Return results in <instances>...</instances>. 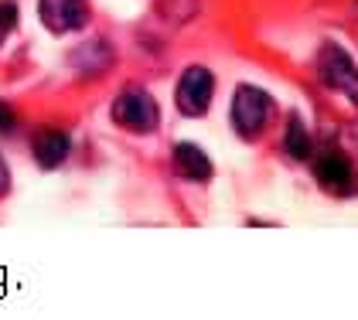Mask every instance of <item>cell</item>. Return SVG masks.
I'll use <instances>...</instances> for the list:
<instances>
[{"label": "cell", "instance_id": "6da1fadb", "mask_svg": "<svg viewBox=\"0 0 358 320\" xmlns=\"http://www.w3.org/2000/svg\"><path fill=\"white\" fill-rule=\"evenodd\" d=\"M232 130L243 136V140H259V136L270 130L276 116V103L270 92H263L259 85H239L236 96H232Z\"/></svg>", "mask_w": 358, "mask_h": 320}, {"label": "cell", "instance_id": "7a4b0ae2", "mask_svg": "<svg viewBox=\"0 0 358 320\" xmlns=\"http://www.w3.org/2000/svg\"><path fill=\"white\" fill-rule=\"evenodd\" d=\"M113 123L130 130V133H154L161 123V106L147 89L130 85L113 99Z\"/></svg>", "mask_w": 358, "mask_h": 320}, {"label": "cell", "instance_id": "3957f363", "mask_svg": "<svg viewBox=\"0 0 358 320\" xmlns=\"http://www.w3.org/2000/svg\"><path fill=\"white\" fill-rule=\"evenodd\" d=\"M212 96H215V75H212L205 65H192V68L181 72L174 103H178V109H181L185 116H192V119L205 116L208 106H212Z\"/></svg>", "mask_w": 358, "mask_h": 320}, {"label": "cell", "instance_id": "277c9868", "mask_svg": "<svg viewBox=\"0 0 358 320\" xmlns=\"http://www.w3.org/2000/svg\"><path fill=\"white\" fill-rule=\"evenodd\" d=\"M38 17L52 34H72L89 24L92 7L89 0H38Z\"/></svg>", "mask_w": 358, "mask_h": 320}, {"label": "cell", "instance_id": "5b68a950", "mask_svg": "<svg viewBox=\"0 0 358 320\" xmlns=\"http://www.w3.org/2000/svg\"><path fill=\"white\" fill-rule=\"evenodd\" d=\"M321 75H324V82L334 85L338 92H345V96L355 99V82H358L355 61L341 52L338 45H324V48H321Z\"/></svg>", "mask_w": 358, "mask_h": 320}, {"label": "cell", "instance_id": "8992f818", "mask_svg": "<svg viewBox=\"0 0 358 320\" xmlns=\"http://www.w3.org/2000/svg\"><path fill=\"white\" fill-rule=\"evenodd\" d=\"M314 177H317V184L324 187V191L345 198L352 191V163L341 157V154H324V157H317V163H314Z\"/></svg>", "mask_w": 358, "mask_h": 320}, {"label": "cell", "instance_id": "52a82bcc", "mask_svg": "<svg viewBox=\"0 0 358 320\" xmlns=\"http://www.w3.org/2000/svg\"><path fill=\"white\" fill-rule=\"evenodd\" d=\"M69 150H72V140L62 133V130H41V133L34 136V143H31V154L34 160L41 163V167H62L65 157H69Z\"/></svg>", "mask_w": 358, "mask_h": 320}, {"label": "cell", "instance_id": "ba28073f", "mask_svg": "<svg viewBox=\"0 0 358 320\" xmlns=\"http://www.w3.org/2000/svg\"><path fill=\"white\" fill-rule=\"evenodd\" d=\"M174 170L188 181H208L212 177V160L205 157V150H198L194 143H178L174 147Z\"/></svg>", "mask_w": 358, "mask_h": 320}, {"label": "cell", "instance_id": "9c48e42d", "mask_svg": "<svg viewBox=\"0 0 358 320\" xmlns=\"http://www.w3.org/2000/svg\"><path fill=\"white\" fill-rule=\"evenodd\" d=\"M283 150H287L294 160H307V157H310V136H307V130H303V123L297 119V116H290V123H287Z\"/></svg>", "mask_w": 358, "mask_h": 320}, {"label": "cell", "instance_id": "30bf717a", "mask_svg": "<svg viewBox=\"0 0 358 320\" xmlns=\"http://www.w3.org/2000/svg\"><path fill=\"white\" fill-rule=\"evenodd\" d=\"M14 27H17V7L10 0H0V45L10 38Z\"/></svg>", "mask_w": 358, "mask_h": 320}, {"label": "cell", "instance_id": "8fae6325", "mask_svg": "<svg viewBox=\"0 0 358 320\" xmlns=\"http://www.w3.org/2000/svg\"><path fill=\"white\" fill-rule=\"evenodd\" d=\"M17 130V116L7 103H0V133H14Z\"/></svg>", "mask_w": 358, "mask_h": 320}, {"label": "cell", "instance_id": "7c38bea8", "mask_svg": "<svg viewBox=\"0 0 358 320\" xmlns=\"http://www.w3.org/2000/svg\"><path fill=\"white\" fill-rule=\"evenodd\" d=\"M10 191V170H7V160H3V154H0V198Z\"/></svg>", "mask_w": 358, "mask_h": 320}]
</instances>
